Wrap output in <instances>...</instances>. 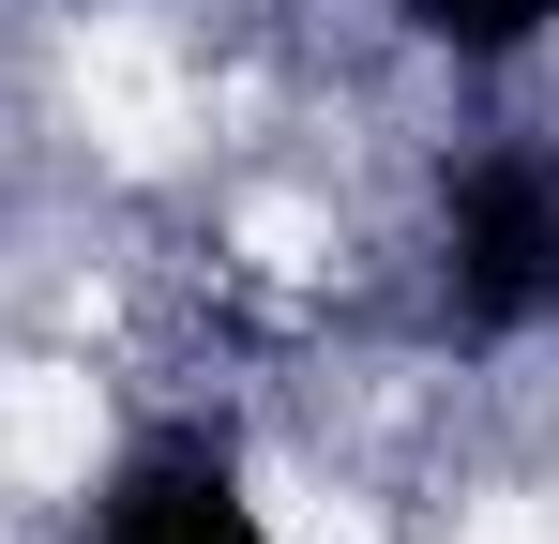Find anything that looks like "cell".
<instances>
[{"label": "cell", "mask_w": 559, "mask_h": 544, "mask_svg": "<svg viewBox=\"0 0 559 544\" xmlns=\"http://www.w3.org/2000/svg\"><path fill=\"white\" fill-rule=\"evenodd\" d=\"M559 303V152H499L454 181V318L514 333Z\"/></svg>", "instance_id": "cell-1"}, {"label": "cell", "mask_w": 559, "mask_h": 544, "mask_svg": "<svg viewBox=\"0 0 559 544\" xmlns=\"http://www.w3.org/2000/svg\"><path fill=\"white\" fill-rule=\"evenodd\" d=\"M92 544H273V530L242 515V484H227V453H197V439H167V453H136V469L106 484V515H92Z\"/></svg>", "instance_id": "cell-2"}, {"label": "cell", "mask_w": 559, "mask_h": 544, "mask_svg": "<svg viewBox=\"0 0 559 544\" xmlns=\"http://www.w3.org/2000/svg\"><path fill=\"white\" fill-rule=\"evenodd\" d=\"M545 15H559V0H424V31H439L454 61H514Z\"/></svg>", "instance_id": "cell-3"}]
</instances>
